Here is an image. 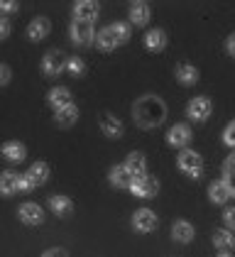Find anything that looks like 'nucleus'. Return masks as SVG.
I'll list each match as a JSON object with an SVG mask.
<instances>
[{
  "label": "nucleus",
  "mask_w": 235,
  "mask_h": 257,
  "mask_svg": "<svg viewBox=\"0 0 235 257\" xmlns=\"http://www.w3.org/2000/svg\"><path fill=\"white\" fill-rule=\"evenodd\" d=\"M130 22L133 25H147L150 22V5L147 3H133L130 5Z\"/></svg>",
  "instance_id": "aec40b11"
},
{
  "label": "nucleus",
  "mask_w": 235,
  "mask_h": 257,
  "mask_svg": "<svg viewBox=\"0 0 235 257\" xmlns=\"http://www.w3.org/2000/svg\"><path fill=\"white\" fill-rule=\"evenodd\" d=\"M186 113H189V118L196 120V122L208 120V115H211V100L208 98H194L191 103H189Z\"/></svg>",
  "instance_id": "6e6552de"
},
{
  "label": "nucleus",
  "mask_w": 235,
  "mask_h": 257,
  "mask_svg": "<svg viewBox=\"0 0 235 257\" xmlns=\"http://www.w3.org/2000/svg\"><path fill=\"white\" fill-rule=\"evenodd\" d=\"M18 213H20V220L27 223V225H39L44 220V211L39 208V203H32V201L22 203L18 208Z\"/></svg>",
  "instance_id": "423d86ee"
},
{
  "label": "nucleus",
  "mask_w": 235,
  "mask_h": 257,
  "mask_svg": "<svg viewBox=\"0 0 235 257\" xmlns=\"http://www.w3.org/2000/svg\"><path fill=\"white\" fill-rule=\"evenodd\" d=\"M25 145L22 142H15V140H10V142H5L3 145V157L10 159V162H20V159H25Z\"/></svg>",
  "instance_id": "4be33fe9"
},
{
  "label": "nucleus",
  "mask_w": 235,
  "mask_h": 257,
  "mask_svg": "<svg viewBox=\"0 0 235 257\" xmlns=\"http://www.w3.org/2000/svg\"><path fill=\"white\" fill-rule=\"evenodd\" d=\"M157 189H159V184H157V179H152V177H140V179H135L133 181V186H130V191L135 194V196H140V198H152L157 194Z\"/></svg>",
  "instance_id": "39448f33"
},
{
  "label": "nucleus",
  "mask_w": 235,
  "mask_h": 257,
  "mask_svg": "<svg viewBox=\"0 0 235 257\" xmlns=\"http://www.w3.org/2000/svg\"><path fill=\"white\" fill-rule=\"evenodd\" d=\"M59 127H71L74 122L78 120V108L76 105H69V108H64V110H59L57 115H54Z\"/></svg>",
  "instance_id": "b1692460"
},
{
  "label": "nucleus",
  "mask_w": 235,
  "mask_h": 257,
  "mask_svg": "<svg viewBox=\"0 0 235 257\" xmlns=\"http://www.w3.org/2000/svg\"><path fill=\"white\" fill-rule=\"evenodd\" d=\"M223 220H225V225L235 230V208H225V213H223Z\"/></svg>",
  "instance_id": "7c9ffc66"
},
{
  "label": "nucleus",
  "mask_w": 235,
  "mask_h": 257,
  "mask_svg": "<svg viewBox=\"0 0 235 257\" xmlns=\"http://www.w3.org/2000/svg\"><path fill=\"white\" fill-rule=\"evenodd\" d=\"M179 169L184 172V174H189V177L198 179L201 177V169H203V159L198 152L194 150H184L181 155H179Z\"/></svg>",
  "instance_id": "f03ea898"
},
{
  "label": "nucleus",
  "mask_w": 235,
  "mask_h": 257,
  "mask_svg": "<svg viewBox=\"0 0 235 257\" xmlns=\"http://www.w3.org/2000/svg\"><path fill=\"white\" fill-rule=\"evenodd\" d=\"M213 242H215V247H218V250H230V247L235 245V237H233L230 230H215Z\"/></svg>",
  "instance_id": "bb28decb"
},
{
  "label": "nucleus",
  "mask_w": 235,
  "mask_h": 257,
  "mask_svg": "<svg viewBox=\"0 0 235 257\" xmlns=\"http://www.w3.org/2000/svg\"><path fill=\"white\" fill-rule=\"evenodd\" d=\"M64 66H66V59H64V54H61L59 49L47 52L44 59H42V71H44V76H59Z\"/></svg>",
  "instance_id": "20e7f679"
},
{
  "label": "nucleus",
  "mask_w": 235,
  "mask_h": 257,
  "mask_svg": "<svg viewBox=\"0 0 235 257\" xmlns=\"http://www.w3.org/2000/svg\"><path fill=\"white\" fill-rule=\"evenodd\" d=\"M47 100H49V105L54 108V110H64V108H69V105H74L71 103V93H69V88H64V86H59V88H52L49 91V96H47Z\"/></svg>",
  "instance_id": "1a4fd4ad"
},
{
  "label": "nucleus",
  "mask_w": 235,
  "mask_h": 257,
  "mask_svg": "<svg viewBox=\"0 0 235 257\" xmlns=\"http://www.w3.org/2000/svg\"><path fill=\"white\" fill-rule=\"evenodd\" d=\"M176 81L179 83H184V86H191L198 81V71H196V66L191 64H179L176 66Z\"/></svg>",
  "instance_id": "412c9836"
},
{
  "label": "nucleus",
  "mask_w": 235,
  "mask_h": 257,
  "mask_svg": "<svg viewBox=\"0 0 235 257\" xmlns=\"http://www.w3.org/2000/svg\"><path fill=\"white\" fill-rule=\"evenodd\" d=\"M25 177L30 179V184H32V186H42V184L49 179V164H44V162H35Z\"/></svg>",
  "instance_id": "2eb2a0df"
},
{
  "label": "nucleus",
  "mask_w": 235,
  "mask_h": 257,
  "mask_svg": "<svg viewBox=\"0 0 235 257\" xmlns=\"http://www.w3.org/2000/svg\"><path fill=\"white\" fill-rule=\"evenodd\" d=\"M208 196L213 203H225L228 198H230V191H228V186L223 184V181H213L211 186H208Z\"/></svg>",
  "instance_id": "393cba45"
},
{
  "label": "nucleus",
  "mask_w": 235,
  "mask_h": 257,
  "mask_svg": "<svg viewBox=\"0 0 235 257\" xmlns=\"http://www.w3.org/2000/svg\"><path fill=\"white\" fill-rule=\"evenodd\" d=\"M133 118L140 127H157L167 118V105L157 96H142L133 105Z\"/></svg>",
  "instance_id": "f257e3e1"
},
{
  "label": "nucleus",
  "mask_w": 235,
  "mask_h": 257,
  "mask_svg": "<svg viewBox=\"0 0 235 257\" xmlns=\"http://www.w3.org/2000/svg\"><path fill=\"white\" fill-rule=\"evenodd\" d=\"M145 47H147L150 52H162V49L167 47V35H164L162 30H150V32L145 35Z\"/></svg>",
  "instance_id": "a211bd4d"
},
{
  "label": "nucleus",
  "mask_w": 235,
  "mask_h": 257,
  "mask_svg": "<svg viewBox=\"0 0 235 257\" xmlns=\"http://www.w3.org/2000/svg\"><path fill=\"white\" fill-rule=\"evenodd\" d=\"M223 184L228 186L230 196H235V172H225V179H223Z\"/></svg>",
  "instance_id": "2f4dec72"
},
{
  "label": "nucleus",
  "mask_w": 235,
  "mask_h": 257,
  "mask_svg": "<svg viewBox=\"0 0 235 257\" xmlns=\"http://www.w3.org/2000/svg\"><path fill=\"white\" fill-rule=\"evenodd\" d=\"M10 35V20L8 18H0V40H5Z\"/></svg>",
  "instance_id": "473e14b6"
},
{
  "label": "nucleus",
  "mask_w": 235,
  "mask_h": 257,
  "mask_svg": "<svg viewBox=\"0 0 235 257\" xmlns=\"http://www.w3.org/2000/svg\"><path fill=\"white\" fill-rule=\"evenodd\" d=\"M172 237L176 242H191L194 240V225L189 220H176L172 228Z\"/></svg>",
  "instance_id": "dca6fc26"
},
{
  "label": "nucleus",
  "mask_w": 235,
  "mask_h": 257,
  "mask_svg": "<svg viewBox=\"0 0 235 257\" xmlns=\"http://www.w3.org/2000/svg\"><path fill=\"white\" fill-rule=\"evenodd\" d=\"M98 47H100L103 52H110V49H115L118 47V40H115V35H113L110 27H105V30L98 32Z\"/></svg>",
  "instance_id": "a878e982"
},
{
  "label": "nucleus",
  "mask_w": 235,
  "mask_h": 257,
  "mask_svg": "<svg viewBox=\"0 0 235 257\" xmlns=\"http://www.w3.org/2000/svg\"><path fill=\"white\" fill-rule=\"evenodd\" d=\"M96 37V32H93V22H86V20H76L71 22V40L81 44V47H88L91 42Z\"/></svg>",
  "instance_id": "7ed1b4c3"
},
{
  "label": "nucleus",
  "mask_w": 235,
  "mask_h": 257,
  "mask_svg": "<svg viewBox=\"0 0 235 257\" xmlns=\"http://www.w3.org/2000/svg\"><path fill=\"white\" fill-rule=\"evenodd\" d=\"M42 257H69V255H66L64 250H59V247H54V250H47V252H44Z\"/></svg>",
  "instance_id": "4c0bfd02"
},
{
  "label": "nucleus",
  "mask_w": 235,
  "mask_h": 257,
  "mask_svg": "<svg viewBox=\"0 0 235 257\" xmlns=\"http://www.w3.org/2000/svg\"><path fill=\"white\" fill-rule=\"evenodd\" d=\"M225 47H228V54H230V57H235V35H230V37H228Z\"/></svg>",
  "instance_id": "58836bf2"
},
{
  "label": "nucleus",
  "mask_w": 235,
  "mask_h": 257,
  "mask_svg": "<svg viewBox=\"0 0 235 257\" xmlns=\"http://www.w3.org/2000/svg\"><path fill=\"white\" fill-rule=\"evenodd\" d=\"M15 191H20V177L13 172L0 174V194L3 196H13Z\"/></svg>",
  "instance_id": "6ab92c4d"
},
{
  "label": "nucleus",
  "mask_w": 235,
  "mask_h": 257,
  "mask_svg": "<svg viewBox=\"0 0 235 257\" xmlns=\"http://www.w3.org/2000/svg\"><path fill=\"white\" fill-rule=\"evenodd\" d=\"M49 30H52V22L47 20V18H35V20L30 22V27H27V37L32 42H39L49 35Z\"/></svg>",
  "instance_id": "f8f14e48"
},
{
  "label": "nucleus",
  "mask_w": 235,
  "mask_h": 257,
  "mask_svg": "<svg viewBox=\"0 0 235 257\" xmlns=\"http://www.w3.org/2000/svg\"><path fill=\"white\" fill-rule=\"evenodd\" d=\"M8 81H10V66L0 64V86H5Z\"/></svg>",
  "instance_id": "72a5a7b5"
},
{
  "label": "nucleus",
  "mask_w": 235,
  "mask_h": 257,
  "mask_svg": "<svg viewBox=\"0 0 235 257\" xmlns=\"http://www.w3.org/2000/svg\"><path fill=\"white\" fill-rule=\"evenodd\" d=\"M98 125H100V130H103L108 138H120V135H123V122H120L115 115H110V113H100Z\"/></svg>",
  "instance_id": "9b49d317"
},
{
  "label": "nucleus",
  "mask_w": 235,
  "mask_h": 257,
  "mask_svg": "<svg viewBox=\"0 0 235 257\" xmlns=\"http://www.w3.org/2000/svg\"><path fill=\"white\" fill-rule=\"evenodd\" d=\"M66 69H69L74 76H83V61L78 59V57H69V59H66Z\"/></svg>",
  "instance_id": "c85d7f7f"
},
{
  "label": "nucleus",
  "mask_w": 235,
  "mask_h": 257,
  "mask_svg": "<svg viewBox=\"0 0 235 257\" xmlns=\"http://www.w3.org/2000/svg\"><path fill=\"white\" fill-rule=\"evenodd\" d=\"M123 167L135 179H140V177H145V172H147V159H145V155H140V152H130Z\"/></svg>",
  "instance_id": "9d476101"
},
{
  "label": "nucleus",
  "mask_w": 235,
  "mask_h": 257,
  "mask_svg": "<svg viewBox=\"0 0 235 257\" xmlns=\"http://www.w3.org/2000/svg\"><path fill=\"white\" fill-rule=\"evenodd\" d=\"M223 140H225V145H230V147H235V120L225 127V133H223Z\"/></svg>",
  "instance_id": "c756f323"
},
{
  "label": "nucleus",
  "mask_w": 235,
  "mask_h": 257,
  "mask_svg": "<svg viewBox=\"0 0 235 257\" xmlns=\"http://www.w3.org/2000/svg\"><path fill=\"white\" fill-rule=\"evenodd\" d=\"M133 181H135V177H133L125 167H113V169H110V184H113V186L130 189V186H133Z\"/></svg>",
  "instance_id": "f3484780"
},
{
  "label": "nucleus",
  "mask_w": 235,
  "mask_h": 257,
  "mask_svg": "<svg viewBox=\"0 0 235 257\" xmlns=\"http://www.w3.org/2000/svg\"><path fill=\"white\" fill-rule=\"evenodd\" d=\"M49 208H52L57 216L64 218L74 211V203H71V198H66V196H52L49 198Z\"/></svg>",
  "instance_id": "5701e85b"
},
{
  "label": "nucleus",
  "mask_w": 235,
  "mask_h": 257,
  "mask_svg": "<svg viewBox=\"0 0 235 257\" xmlns=\"http://www.w3.org/2000/svg\"><path fill=\"white\" fill-rule=\"evenodd\" d=\"M223 169H225V172H235V155H230V157L223 162Z\"/></svg>",
  "instance_id": "e433bc0d"
},
{
  "label": "nucleus",
  "mask_w": 235,
  "mask_h": 257,
  "mask_svg": "<svg viewBox=\"0 0 235 257\" xmlns=\"http://www.w3.org/2000/svg\"><path fill=\"white\" fill-rule=\"evenodd\" d=\"M18 8V3H0V13H15Z\"/></svg>",
  "instance_id": "f704fd0d"
},
{
  "label": "nucleus",
  "mask_w": 235,
  "mask_h": 257,
  "mask_svg": "<svg viewBox=\"0 0 235 257\" xmlns=\"http://www.w3.org/2000/svg\"><path fill=\"white\" fill-rule=\"evenodd\" d=\"M74 13H76V20H86L93 22L98 18V3H91V0H81L74 5Z\"/></svg>",
  "instance_id": "4468645a"
},
{
  "label": "nucleus",
  "mask_w": 235,
  "mask_h": 257,
  "mask_svg": "<svg viewBox=\"0 0 235 257\" xmlns=\"http://www.w3.org/2000/svg\"><path fill=\"white\" fill-rule=\"evenodd\" d=\"M218 257H230V255H228V252H220V255H218Z\"/></svg>",
  "instance_id": "ea45409f"
},
{
  "label": "nucleus",
  "mask_w": 235,
  "mask_h": 257,
  "mask_svg": "<svg viewBox=\"0 0 235 257\" xmlns=\"http://www.w3.org/2000/svg\"><path fill=\"white\" fill-rule=\"evenodd\" d=\"M110 30H113V35H115L118 44H123V42L130 40V27H128L125 22H113V25H110Z\"/></svg>",
  "instance_id": "cd10ccee"
},
{
  "label": "nucleus",
  "mask_w": 235,
  "mask_h": 257,
  "mask_svg": "<svg viewBox=\"0 0 235 257\" xmlns=\"http://www.w3.org/2000/svg\"><path fill=\"white\" fill-rule=\"evenodd\" d=\"M157 225V216L150 211V208H140L135 211V216H133V228H135L137 233H150V230H155Z\"/></svg>",
  "instance_id": "0eeeda50"
},
{
  "label": "nucleus",
  "mask_w": 235,
  "mask_h": 257,
  "mask_svg": "<svg viewBox=\"0 0 235 257\" xmlns=\"http://www.w3.org/2000/svg\"><path fill=\"white\" fill-rule=\"evenodd\" d=\"M189 140H191V130H189V125H174V127L167 133V142H169V145H174V147H184V145H189Z\"/></svg>",
  "instance_id": "ddd939ff"
},
{
  "label": "nucleus",
  "mask_w": 235,
  "mask_h": 257,
  "mask_svg": "<svg viewBox=\"0 0 235 257\" xmlns=\"http://www.w3.org/2000/svg\"><path fill=\"white\" fill-rule=\"evenodd\" d=\"M30 189H35V186L30 184V179H27V177H20V191H22V194H27Z\"/></svg>",
  "instance_id": "c9c22d12"
}]
</instances>
